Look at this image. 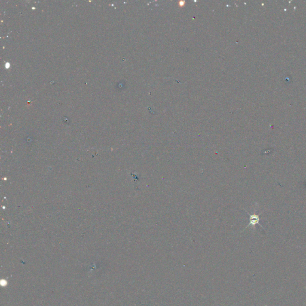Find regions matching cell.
I'll list each match as a JSON object with an SVG mask.
<instances>
[{"label":"cell","mask_w":306,"mask_h":306,"mask_svg":"<svg viewBox=\"0 0 306 306\" xmlns=\"http://www.w3.org/2000/svg\"><path fill=\"white\" fill-rule=\"evenodd\" d=\"M259 220H260L259 216L257 214L250 215V218H249V224L248 225L255 226L256 224H259Z\"/></svg>","instance_id":"6da1fadb"}]
</instances>
